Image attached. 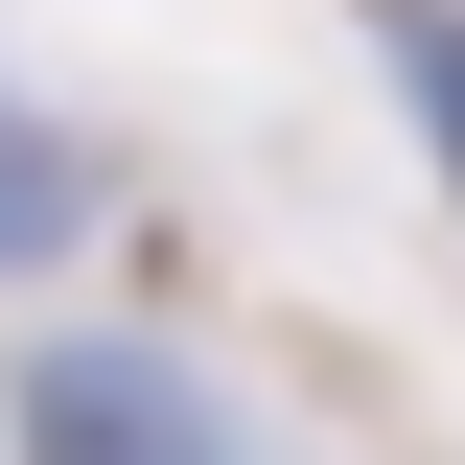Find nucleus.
I'll return each mask as SVG.
<instances>
[{
	"label": "nucleus",
	"instance_id": "obj_1",
	"mask_svg": "<svg viewBox=\"0 0 465 465\" xmlns=\"http://www.w3.org/2000/svg\"><path fill=\"white\" fill-rule=\"evenodd\" d=\"M0 442H24V465H232V419L186 396L163 349H24Z\"/></svg>",
	"mask_w": 465,
	"mask_h": 465
},
{
	"label": "nucleus",
	"instance_id": "obj_3",
	"mask_svg": "<svg viewBox=\"0 0 465 465\" xmlns=\"http://www.w3.org/2000/svg\"><path fill=\"white\" fill-rule=\"evenodd\" d=\"M372 47H396V116L442 140V186H465V0H372Z\"/></svg>",
	"mask_w": 465,
	"mask_h": 465
},
{
	"label": "nucleus",
	"instance_id": "obj_2",
	"mask_svg": "<svg viewBox=\"0 0 465 465\" xmlns=\"http://www.w3.org/2000/svg\"><path fill=\"white\" fill-rule=\"evenodd\" d=\"M70 232H94V163H70L47 116L0 94V256H70Z\"/></svg>",
	"mask_w": 465,
	"mask_h": 465
}]
</instances>
